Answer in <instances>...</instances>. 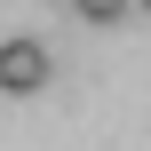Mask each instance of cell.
Returning a JSON list of instances; mask_svg holds the SVG:
<instances>
[{
	"instance_id": "cell-1",
	"label": "cell",
	"mask_w": 151,
	"mask_h": 151,
	"mask_svg": "<svg viewBox=\"0 0 151 151\" xmlns=\"http://www.w3.org/2000/svg\"><path fill=\"white\" fill-rule=\"evenodd\" d=\"M48 72H56V64H48V48H40V40H24V32H16V40H0V96H40V88H48Z\"/></svg>"
},
{
	"instance_id": "cell-2",
	"label": "cell",
	"mask_w": 151,
	"mask_h": 151,
	"mask_svg": "<svg viewBox=\"0 0 151 151\" xmlns=\"http://www.w3.org/2000/svg\"><path fill=\"white\" fill-rule=\"evenodd\" d=\"M72 16H80V24H96V32H111V24H127V16H135V0H72Z\"/></svg>"
},
{
	"instance_id": "cell-3",
	"label": "cell",
	"mask_w": 151,
	"mask_h": 151,
	"mask_svg": "<svg viewBox=\"0 0 151 151\" xmlns=\"http://www.w3.org/2000/svg\"><path fill=\"white\" fill-rule=\"evenodd\" d=\"M135 16H151V0H135Z\"/></svg>"
},
{
	"instance_id": "cell-4",
	"label": "cell",
	"mask_w": 151,
	"mask_h": 151,
	"mask_svg": "<svg viewBox=\"0 0 151 151\" xmlns=\"http://www.w3.org/2000/svg\"><path fill=\"white\" fill-rule=\"evenodd\" d=\"M64 8H72V0H64Z\"/></svg>"
}]
</instances>
